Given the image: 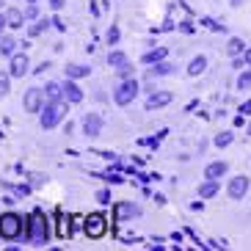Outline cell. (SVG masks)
<instances>
[{
    "instance_id": "6da1fadb",
    "label": "cell",
    "mask_w": 251,
    "mask_h": 251,
    "mask_svg": "<svg viewBox=\"0 0 251 251\" xmlns=\"http://www.w3.org/2000/svg\"><path fill=\"white\" fill-rule=\"evenodd\" d=\"M23 240L30 246H47L50 240V221L42 210H33L30 215H25V232H23Z\"/></svg>"
},
{
    "instance_id": "7a4b0ae2",
    "label": "cell",
    "mask_w": 251,
    "mask_h": 251,
    "mask_svg": "<svg viewBox=\"0 0 251 251\" xmlns=\"http://www.w3.org/2000/svg\"><path fill=\"white\" fill-rule=\"evenodd\" d=\"M25 232V215L20 213H3L0 215V237L3 240H17Z\"/></svg>"
},
{
    "instance_id": "3957f363",
    "label": "cell",
    "mask_w": 251,
    "mask_h": 251,
    "mask_svg": "<svg viewBox=\"0 0 251 251\" xmlns=\"http://www.w3.org/2000/svg\"><path fill=\"white\" fill-rule=\"evenodd\" d=\"M67 105L69 102H45L42 105V111H39V125H42V130H52V127L58 125L61 119L67 116Z\"/></svg>"
},
{
    "instance_id": "277c9868",
    "label": "cell",
    "mask_w": 251,
    "mask_h": 251,
    "mask_svg": "<svg viewBox=\"0 0 251 251\" xmlns=\"http://www.w3.org/2000/svg\"><path fill=\"white\" fill-rule=\"evenodd\" d=\"M83 232H86V237H91V240L105 237V232H108V218H105L102 213H91L89 218H83Z\"/></svg>"
},
{
    "instance_id": "5b68a950",
    "label": "cell",
    "mask_w": 251,
    "mask_h": 251,
    "mask_svg": "<svg viewBox=\"0 0 251 251\" xmlns=\"http://www.w3.org/2000/svg\"><path fill=\"white\" fill-rule=\"evenodd\" d=\"M138 97V83L133 80V77H127V80L119 83V89L113 91V102L116 105H130Z\"/></svg>"
},
{
    "instance_id": "8992f818",
    "label": "cell",
    "mask_w": 251,
    "mask_h": 251,
    "mask_svg": "<svg viewBox=\"0 0 251 251\" xmlns=\"http://www.w3.org/2000/svg\"><path fill=\"white\" fill-rule=\"evenodd\" d=\"M23 105H25V111L28 113H39L42 111V105H45V89H28L25 91Z\"/></svg>"
},
{
    "instance_id": "52a82bcc",
    "label": "cell",
    "mask_w": 251,
    "mask_h": 251,
    "mask_svg": "<svg viewBox=\"0 0 251 251\" xmlns=\"http://www.w3.org/2000/svg\"><path fill=\"white\" fill-rule=\"evenodd\" d=\"M30 61H28V55L25 52H14L11 55V64H8V72H11V77H25V75L30 72Z\"/></svg>"
},
{
    "instance_id": "ba28073f",
    "label": "cell",
    "mask_w": 251,
    "mask_h": 251,
    "mask_svg": "<svg viewBox=\"0 0 251 251\" xmlns=\"http://www.w3.org/2000/svg\"><path fill=\"white\" fill-rule=\"evenodd\" d=\"M83 133L89 135V138H97V135L102 133V119L97 116V113H86L83 116Z\"/></svg>"
},
{
    "instance_id": "9c48e42d",
    "label": "cell",
    "mask_w": 251,
    "mask_h": 251,
    "mask_svg": "<svg viewBox=\"0 0 251 251\" xmlns=\"http://www.w3.org/2000/svg\"><path fill=\"white\" fill-rule=\"evenodd\" d=\"M246 193H249V177H232V182H229V199H243Z\"/></svg>"
},
{
    "instance_id": "30bf717a",
    "label": "cell",
    "mask_w": 251,
    "mask_h": 251,
    "mask_svg": "<svg viewBox=\"0 0 251 251\" xmlns=\"http://www.w3.org/2000/svg\"><path fill=\"white\" fill-rule=\"evenodd\" d=\"M113 215H116V221H130L133 215H138V207L130 204V201H116L113 204Z\"/></svg>"
},
{
    "instance_id": "8fae6325",
    "label": "cell",
    "mask_w": 251,
    "mask_h": 251,
    "mask_svg": "<svg viewBox=\"0 0 251 251\" xmlns=\"http://www.w3.org/2000/svg\"><path fill=\"white\" fill-rule=\"evenodd\" d=\"M83 100V91H80V86L69 77L67 83H64V102H69V105H75V102H80Z\"/></svg>"
},
{
    "instance_id": "7c38bea8",
    "label": "cell",
    "mask_w": 251,
    "mask_h": 251,
    "mask_svg": "<svg viewBox=\"0 0 251 251\" xmlns=\"http://www.w3.org/2000/svg\"><path fill=\"white\" fill-rule=\"evenodd\" d=\"M174 97L169 91H155V94L147 97V111H155V108H163V105H169Z\"/></svg>"
},
{
    "instance_id": "4fadbf2b",
    "label": "cell",
    "mask_w": 251,
    "mask_h": 251,
    "mask_svg": "<svg viewBox=\"0 0 251 251\" xmlns=\"http://www.w3.org/2000/svg\"><path fill=\"white\" fill-rule=\"evenodd\" d=\"M3 14H6V25H8V28L20 30V28H23V25H25V14H23V11H20V8H6Z\"/></svg>"
},
{
    "instance_id": "5bb4252c",
    "label": "cell",
    "mask_w": 251,
    "mask_h": 251,
    "mask_svg": "<svg viewBox=\"0 0 251 251\" xmlns=\"http://www.w3.org/2000/svg\"><path fill=\"white\" fill-rule=\"evenodd\" d=\"M226 169H229V166H226L224 160H215V163H210V166L204 169V179H221L224 174H226Z\"/></svg>"
},
{
    "instance_id": "9a60e30c",
    "label": "cell",
    "mask_w": 251,
    "mask_h": 251,
    "mask_svg": "<svg viewBox=\"0 0 251 251\" xmlns=\"http://www.w3.org/2000/svg\"><path fill=\"white\" fill-rule=\"evenodd\" d=\"M64 72H67V77H72V80H80V77H89L91 75V67H83V64H67Z\"/></svg>"
},
{
    "instance_id": "2e32d148",
    "label": "cell",
    "mask_w": 251,
    "mask_h": 251,
    "mask_svg": "<svg viewBox=\"0 0 251 251\" xmlns=\"http://www.w3.org/2000/svg\"><path fill=\"white\" fill-rule=\"evenodd\" d=\"M45 100L47 102H61V100H64V86H61V83H47L45 86Z\"/></svg>"
},
{
    "instance_id": "e0dca14e",
    "label": "cell",
    "mask_w": 251,
    "mask_h": 251,
    "mask_svg": "<svg viewBox=\"0 0 251 251\" xmlns=\"http://www.w3.org/2000/svg\"><path fill=\"white\" fill-rule=\"evenodd\" d=\"M17 42L14 36H6V33H0V55H14L17 52Z\"/></svg>"
},
{
    "instance_id": "ac0fdd59",
    "label": "cell",
    "mask_w": 251,
    "mask_h": 251,
    "mask_svg": "<svg viewBox=\"0 0 251 251\" xmlns=\"http://www.w3.org/2000/svg\"><path fill=\"white\" fill-rule=\"evenodd\" d=\"M218 191H221V188H218V179H207V182L199 188V199H213Z\"/></svg>"
},
{
    "instance_id": "d6986e66",
    "label": "cell",
    "mask_w": 251,
    "mask_h": 251,
    "mask_svg": "<svg viewBox=\"0 0 251 251\" xmlns=\"http://www.w3.org/2000/svg\"><path fill=\"white\" fill-rule=\"evenodd\" d=\"M166 55H169V50H166V47H157V50H149L147 55H144V64H149V67H152V64H157V61H166Z\"/></svg>"
},
{
    "instance_id": "ffe728a7",
    "label": "cell",
    "mask_w": 251,
    "mask_h": 251,
    "mask_svg": "<svg viewBox=\"0 0 251 251\" xmlns=\"http://www.w3.org/2000/svg\"><path fill=\"white\" fill-rule=\"evenodd\" d=\"M58 237L61 240H69L72 237V218L69 215H61L58 218Z\"/></svg>"
},
{
    "instance_id": "44dd1931",
    "label": "cell",
    "mask_w": 251,
    "mask_h": 251,
    "mask_svg": "<svg viewBox=\"0 0 251 251\" xmlns=\"http://www.w3.org/2000/svg\"><path fill=\"white\" fill-rule=\"evenodd\" d=\"M226 52L232 55V58H235V55H243V52H246V42H243V39H237V36H232V39H229V45H226Z\"/></svg>"
},
{
    "instance_id": "7402d4cb",
    "label": "cell",
    "mask_w": 251,
    "mask_h": 251,
    "mask_svg": "<svg viewBox=\"0 0 251 251\" xmlns=\"http://www.w3.org/2000/svg\"><path fill=\"white\" fill-rule=\"evenodd\" d=\"M204 69H207V58H204V55H196V58L188 64V75H193V77H196V75H201Z\"/></svg>"
},
{
    "instance_id": "603a6c76",
    "label": "cell",
    "mask_w": 251,
    "mask_h": 251,
    "mask_svg": "<svg viewBox=\"0 0 251 251\" xmlns=\"http://www.w3.org/2000/svg\"><path fill=\"white\" fill-rule=\"evenodd\" d=\"M171 72H174V67L169 61H157L155 67L149 69V77H160V75H171Z\"/></svg>"
},
{
    "instance_id": "cb8c5ba5",
    "label": "cell",
    "mask_w": 251,
    "mask_h": 251,
    "mask_svg": "<svg viewBox=\"0 0 251 251\" xmlns=\"http://www.w3.org/2000/svg\"><path fill=\"white\" fill-rule=\"evenodd\" d=\"M127 64V55L122 50H113V52H108V67H113V69H119V67H125Z\"/></svg>"
},
{
    "instance_id": "d4e9b609",
    "label": "cell",
    "mask_w": 251,
    "mask_h": 251,
    "mask_svg": "<svg viewBox=\"0 0 251 251\" xmlns=\"http://www.w3.org/2000/svg\"><path fill=\"white\" fill-rule=\"evenodd\" d=\"M50 25H52V20H39L36 25H30V28H28V36H42Z\"/></svg>"
},
{
    "instance_id": "484cf974",
    "label": "cell",
    "mask_w": 251,
    "mask_h": 251,
    "mask_svg": "<svg viewBox=\"0 0 251 251\" xmlns=\"http://www.w3.org/2000/svg\"><path fill=\"white\" fill-rule=\"evenodd\" d=\"M237 89H240V91H249L251 89V72H246V69L240 72V77H237Z\"/></svg>"
},
{
    "instance_id": "4316f807",
    "label": "cell",
    "mask_w": 251,
    "mask_h": 251,
    "mask_svg": "<svg viewBox=\"0 0 251 251\" xmlns=\"http://www.w3.org/2000/svg\"><path fill=\"white\" fill-rule=\"evenodd\" d=\"M232 138H235L232 133H218V135H215V147H218V149L229 147V144H232Z\"/></svg>"
},
{
    "instance_id": "83f0119b",
    "label": "cell",
    "mask_w": 251,
    "mask_h": 251,
    "mask_svg": "<svg viewBox=\"0 0 251 251\" xmlns=\"http://www.w3.org/2000/svg\"><path fill=\"white\" fill-rule=\"evenodd\" d=\"M8 80H11V72H0V97L8 94Z\"/></svg>"
},
{
    "instance_id": "f1b7e54d",
    "label": "cell",
    "mask_w": 251,
    "mask_h": 251,
    "mask_svg": "<svg viewBox=\"0 0 251 251\" xmlns=\"http://www.w3.org/2000/svg\"><path fill=\"white\" fill-rule=\"evenodd\" d=\"M111 199H113L111 191H105V188L102 191H97V201H100V204H111Z\"/></svg>"
},
{
    "instance_id": "f546056e",
    "label": "cell",
    "mask_w": 251,
    "mask_h": 251,
    "mask_svg": "<svg viewBox=\"0 0 251 251\" xmlns=\"http://www.w3.org/2000/svg\"><path fill=\"white\" fill-rule=\"evenodd\" d=\"M30 188H33V185H17L14 196H20V199H23V196H30Z\"/></svg>"
},
{
    "instance_id": "4dcf8cb0",
    "label": "cell",
    "mask_w": 251,
    "mask_h": 251,
    "mask_svg": "<svg viewBox=\"0 0 251 251\" xmlns=\"http://www.w3.org/2000/svg\"><path fill=\"white\" fill-rule=\"evenodd\" d=\"M23 14H25V23H28V20H36V14H39V11H36V3H30Z\"/></svg>"
},
{
    "instance_id": "1f68e13d",
    "label": "cell",
    "mask_w": 251,
    "mask_h": 251,
    "mask_svg": "<svg viewBox=\"0 0 251 251\" xmlns=\"http://www.w3.org/2000/svg\"><path fill=\"white\" fill-rule=\"evenodd\" d=\"M119 75H122V77H130V75H133V67H130V64H125V67H119Z\"/></svg>"
},
{
    "instance_id": "d6a6232c",
    "label": "cell",
    "mask_w": 251,
    "mask_h": 251,
    "mask_svg": "<svg viewBox=\"0 0 251 251\" xmlns=\"http://www.w3.org/2000/svg\"><path fill=\"white\" fill-rule=\"evenodd\" d=\"M42 182H45V177H42V174H30V185H33V188H39Z\"/></svg>"
},
{
    "instance_id": "836d02e7",
    "label": "cell",
    "mask_w": 251,
    "mask_h": 251,
    "mask_svg": "<svg viewBox=\"0 0 251 251\" xmlns=\"http://www.w3.org/2000/svg\"><path fill=\"white\" fill-rule=\"evenodd\" d=\"M108 42H111V45H113V42H119V28H111V30H108Z\"/></svg>"
},
{
    "instance_id": "e575fe53",
    "label": "cell",
    "mask_w": 251,
    "mask_h": 251,
    "mask_svg": "<svg viewBox=\"0 0 251 251\" xmlns=\"http://www.w3.org/2000/svg\"><path fill=\"white\" fill-rule=\"evenodd\" d=\"M240 113H243V116H251V100H246V102L240 105Z\"/></svg>"
},
{
    "instance_id": "d590c367",
    "label": "cell",
    "mask_w": 251,
    "mask_h": 251,
    "mask_svg": "<svg viewBox=\"0 0 251 251\" xmlns=\"http://www.w3.org/2000/svg\"><path fill=\"white\" fill-rule=\"evenodd\" d=\"M232 67H235V69H243V67H246L243 55H235V61H232Z\"/></svg>"
},
{
    "instance_id": "8d00e7d4",
    "label": "cell",
    "mask_w": 251,
    "mask_h": 251,
    "mask_svg": "<svg viewBox=\"0 0 251 251\" xmlns=\"http://www.w3.org/2000/svg\"><path fill=\"white\" fill-rule=\"evenodd\" d=\"M45 69H50V64H47V61H42V64H39V67L33 69V72H36V75H42V72H45Z\"/></svg>"
},
{
    "instance_id": "74e56055",
    "label": "cell",
    "mask_w": 251,
    "mask_h": 251,
    "mask_svg": "<svg viewBox=\"0 0 251 251\" xmlns=\"http://www.w3.org/2000/svg\"><path fill=\"white\" fill-rule=\"evenodd\" d=\"M50 6L55 8V11H61V8H64V0H50Z\"/></svg>"
},
{
    "instance_id": "f35d334b",
    "label": "cell",
    "mask_w": 251,
    "mask_h": 251,
    "mask_svg": "<svg viewBox=\"0 0 251 251\" xmlns=\"http://www.w3.org/2000/svg\"><path fill=\"white\" fill-rule=\"evenodd\" d=\"M52 25H55V28H58V30H67V25H64V23H61V20H58V17H55V20H52Z\"/></svg>"
},
{
    "instance_id": "ab89813d",
    "label": "cell",
    "mask_w": 251,
    "mask_h": 251,
    "mask_svg": "<svg viewBox=\"0 0 251 251\" xmlns=\"http://www.w3.org/2000/svg\"><path fill=\"white\" fill-rule=\"evenodd\" d=\"M243 61H246V67H251V50L243 52Z\"/></svg>"
},
{
    "instance_id": "60d3db41",
    "label": "cell",
    "mask_w": 251,
    "mask_h": 251,
    "mask_svg": "<svg viewBox=\"0 0 251 251\" xmlns=\"http://www.w3.org/2000/svg\"><path fill=\"white\" fill-rule=\"evenodd\" d=\"M3 28H6V14H0V33H3Z\"/></svg>"
},
{
    "instance_id": "b9f144b4",
    "label": "cell",
    "mask_w": 251,
    "mask_h": 251,
    "mask_svg": "<svg viewBox=\"0 0 251 251\" xmlns=\"http://www.w3.org/2000/svg\"><path fill=\"white\" fill-rule=\"evenodd\" d=\"M229 3H232V6H235V8H237V6H243L246 0H229Z\"/></svg>"
},
{
    "instance_id": "7bdbcfd3",
    "label": "cell",
    "mask_w": 251,
    "mask_h": 251,
    "mask_svg": "<svg viewBox=\"0 0 251 251\" xmlns=\"http://www.w3.org/2000/svg\"><path fill=\"white\" fill-rule=\"evenodd\" d=\"M28 3H39V0H28Z\"/></svg>"
},
{
    "instance_id": "ee69618b",
    "label": "cell",
    "mask_w": 251,
    "mask_h": 251,
    "mask_svg": "<svg viewBox=\"0 0 251 251\" xmlns=\"http://www.w3.org/2000/svg\"><path fill=\"white\" fill-rule=\"evenodd\" d=\"M249 135H251V125H249Z\"/></svg>"
},
{
    "instance_id": "f6af8a7d",
    "label": "cell",
    "mask_w": 251,
    "mask_h": 251,
    "mask_svg": "<svg viewBox=\"0 0 251 251\" xmlns=\"http://www.w3.org/2000/svg\"><path fill=\"white\" fill-rule=\"evenodd\" d=\"M0 3H3V0H0Z\"/></svg>"
}]
</instances>
